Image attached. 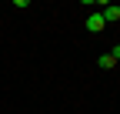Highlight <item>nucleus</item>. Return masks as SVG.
<instances>
[{
    "instance_id": "f257e3e1",
    "label": "nucleus",
    "mask_w": 120,
    "mask_h": 114,
    "mask_svg": "<svg viewBox=\"0 0 120 114\" xmlns=\"http://www.w3.org/2000/svg\"><path fill=\"white\" fill-rule=\"evenodd\" d=\"M103 27H107V20H103V13H100V10H97V13H90V17H87V30H90V34H100Z\"/></svg>"
},
{
    "instance_id": "f03ea898",
    "label": "nucleus",
    "mask_w": 120,
    "mask_h": 114,
    "mask_svg": "<svg viewBox=\"0 0 120 114\" xmlns=\"http://www.w3.org/2000/svg\"><path fill=\"white\" fill-rule=\"evenodd\" d=\"M100 13H103V20H107V24L120 20V7H117V4H103V10H100Z\"/></svg>"
},
{
    "instance_id": "7ed1b4c3",
    "label": "nucleus",
    "mask_w": 120,
    "mask_h": 114,
    "mask_svg": "<svg viewBox=\"0 0 120 114\" xmlns=\"http://www.w3.org/2000/svg\"><path fill=\"white\" fill-rule=\"evenodd\" d=\"M113 64H117V61H113V57H110V54H103V57H100V67H103V70H110Z\"/></svg>"
},
{
    "instance_id": "20e7f679",
    "label": "nucleus",
    "mask_w": 120,
    "mask_h": 114,
    "mask_svg": "<svg viewBox=\"0 0 120 114\" xmlns=\"http://www.w3.org/2000/svg\"><path fill=\"white\" fill-rule=\"evenodd\" d=\"M110 57H113V61H120V44H117V47L110 50Z\"/></svg>"
}]
</instances>
